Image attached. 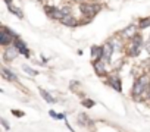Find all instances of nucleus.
Returning <instances> with one entry per match:
<instances>
[{
	"label": "nucleus",
	"mask_w": 150,
	"mask_h": 132,
	"mask_svg": "<svg viewBox=\"0 0 150 132\" xmlns=\"http://www.w3.org/2000/svg\"><path fill=\"white\" fill-rule=\"evenodd\" d=\"M149 85H150V77L149 75H141L135 82H134V87H132V97H140L143 94H146V91L149 90Z\"/></svg>",
	"instance_id": "f257e3e1"
},
{
	"label": "nucleus",
	"mask_w": 150,
	"mask_h": 132,
	"mask_svg": "<svg viewBox=\"0 0 150 132\" xmlns=\"http://www.w3.org/2000/svg\"><path fill=\"white\" fill-rule=\"evenodd\" d=\"M141 47H143V37L135 34L131 40H129V44L127 47V54L129 57H137L141 51Z\"/></svg>",
	"instance_id": "f03ea898"
},
{
	"label": "nucleus",
	"mask_w": 150,
	"mask_h": 132,
	"mask_svg": "<svg viewBox=\"0 0 150 132\" xmlns=\"http://www.w3.org/2000/svg\"><path fill=\"white\" fill-rule=\"evenodd\" d=\"M102 9V6L99 3H80V11L83 15H87L90 18H93L96 13H99Z\"/></svg>",
	"instance_id": "7ed1b4c3"
},
{
	"label": "nucleus",
	"mask_w": 150,
	"mask_h": 132,
	"mask_svg": "<svg viewBox=\"0 0 150 132\" xmlns=\"http://www.w3.org/2000/svg\"><path fill=\"white\" fill-rule=\"evenodd\" d=\"M18 38L11 29H8L6 27H2V32H0V44L3 47L9 46V44H13V40Z\"/></svg>",
	"instance_id": "20e7f679"
},
{
	"label": "nucleus",
	"mask_w": 150,
	"mask_h": 132,
	"mask_svg": "<svg viewBox=\"0 0 150 132\" xmlns=\"http://www.w3.org/2000/svg\"><path fill=\"white\" fill-rule=\"evenodd\" d=\"M102 47H103V56H102V60L106 62V63H109L110 59H112V54H113V51H115L113 41L110 40V41H108V43H106L105 46H102Z\"/></svg>",
	"instance_id": "39448f33"
},
{
	"label": "nucleus",
	"mask_w": 150,
	"mask_h": 132,
	"mask_svg": "<svg viewBox=\"0 0 150 132\" xmlns=\"http://www.w3.org/2000/svg\"><path fill=\"white\" fill-rule=\"evenodd\" d=\"M13 47H16V48H18L19 54H24L25 57H28V56H30V50H28V47L25 46V43H24L21 38H15V40H13Z\"/></svg>",
	"instance_id": "423d86ee"
},
{
	"label": "nucleus",
	"mask_w": 150,
	"mask_h": 132,
	"mask_svg": "<svg viewBox=\"0 0 150 132\" xmlns=\"http://www.w3.org/2000/svg\"><path fill=\"white\" fill-rule=\"evenodd\" d=\"M18 54H19L18 48L12 46V47H8V48L5 50V53H3V59H5L6 62H12L13 59L18 57Z\"/></svg>",
	"instance_id": "0eeeda50"
},
{
	"label": "nucleus",
	"mask_w": 150,
	"mask_h": 132,
	"mask_svg": "<svg viewBox=\"0 0 150 132\" xmlns=\"http://www.w3.org/2000/svg\"><path fill=\"white\" fill-rule=\"evenodd\" d=\"M93 68H94V72H96L99 77L106 75V62H103V60H96V62H93Z\"/></svg>",
	"instance_id": "6e6552de"
},
{
	"label": "nucleus",
	"mask_w": 150,
	"mask_h": 132,
	"mask_svg": "<svg viewBox=\"0 0 150 132\" xmlns=\"http://www.w3.org/2000/svg\"><path fill=\"white\" fill-rule=\"evenodd\" d=\"M119 35L124 38V40H131L134 35H135V25H128V27H125L121 32H119Z\"/></svg>",
	"instance_id": "1a4fd4ad"
},
{
	"label": "nucleus",
	"mask_w": 150,
	"mask_h": 132,
	"mask_svg": "<svg viewBox=\"0 0 150 132\" xmlns=\"http://www.w3.org/2000/svg\"><path fill=\"white\" fill-rule=\"evenodd\" d=\"M108 84H109L113 90H116L118 93H121V91H122V87H121V79H119V77H118V75H110V77L108 78Z\"/></svg>",
	"instance_id": "9d476101"
},
{
	"label": "nucleus",
	"mask_w": 150,
	"mask_h": 132,
	"mask_svg": "<svg viewBox=\"0 0 150 132\" xmlns=\"http://www.w3.org/2000/svg\"><path fill=\"white\" fill-rule=\"evenodd\" d=\"M102 56H103V47H100V46H93V47H91V59H93V62L102 60Z\"/></svg>",
	"instance_id": "9b49d317"
},
{
	"label": "nucleus",
	"mask_w": 150,
	"mask_h": 132,
	"mask_svg": "<svg viewBox=\"0 0 150 132\" xmlns=\"http://www.w3.org/2000/svg\"><path fill=\"white\" fill-rule=\"evenodd\" d=\"M60 24H63L65 27H77V25H78V21L75 19V16L71 13V15H66V16L60 21Z\"/></svg>",
	"instance_id": "f8f14e48"
},
{
	"label": "nucleus",
	"mask_w": 150,
	"mask_h": 132,
	"mask_svg": "<svg viewBox=\"0 0 150 132\" xmlns=\"http://www.w3.org/2000/svg\"><path fill=\"white\" fill-rule=\"evenodd\" d=\"M2 77L5 78V79H8V81H18V78H16V75L12 72V71H9V69H6L5 66H2Z\"/></svg>",
	"instance_id": "ddd939ff"
},
{
	"label": "nucleus",
	"mask_w": 150,
	"mask_h": 132,
	"mask_svg": "<svg viewBox=\"0 0 150 132\" xmlns=\"http://www.w3.org/2000/svg\"><path fill=\"white\" fill-rule=\"evenodd\" d=\"M8 8H9V11H11L13 15H16L19 19H22V18H24V13H22V11H21V9H18V8H15L12 3H8Z\"/></svg>",
	"instance_id": "4468645a"
},
{
	"label": "nucleus",
	"mask_w": 150,
	"mask_h": 132,
	"mask_svg": "<svg viewBox=\"0 0 150 132\" xmlns=\"http://www.w3.org/2000/svg\"><path fill=\"white\" fill-rule=\"evenodd\" d=\"M40 94L43 95V98H44L47 103H56V98H53V97H52V94H50V93H47L46 90L40 88Z\"/></svg>",
	"instance_id": "2eb2a0df"
},
{
	"label": "nucleus",
	"mask_w": 150,
	"mask_h": 132,
	"mask_svg": "<svg viewBox=\"0 0 150 132\" xmlns=\"http://www.w3.org/2000/svg\"><path fill=\"white\" fill-rule=\"evenodd\" d=\"M149 27H150V16L149 18H141L140 22H138V28L140 29H146Z\"/></svg>",
	"instance_id": "dca6fc26"
},
{
	"label": "nucleus",
	"mask_w": 150,
	"mask_h": 132,
	"mask_svg": "<svg viewBox=\"0 0 150 132\" xmlns=\"http://www.w3.org/2000/svg\"><path fill=\"white\" fill-rule=\"evenodd\" d=\"M22 69H24V72H27L28 75H31V77H34V75H37L38 72L37 71H34L33 68H30L28 65H22Z\"/></svg>",
	"instance_id": "f3484780"
},
{
	"label": "nucleus",
	"mask_w": 150,
	"mask_h": 132,
	"mask_svg": "<svg viewBox=\"0 0 150 132\" xmlns=\"http://www.w3.org/2000/svg\"><path fill=\"white\" fill-rule=\"evenodd\" d=\"M80 123L81 125H91V122L88 120V117L86 114H80Z\"/></svg>",
	"instance_id": "a211bd4d"
},
{
	"label": "nucleus",
	"mask_w": 150,
	"mask_h": 132,
	"mask_svg": "<svg viewBox=\"0 0 150 132\" xmlns=\"http://www.w3.org/2000/svg\"><path fill=\"white\" fill-rule=\"evenodd\" d=\"M83 104L86 107H91V106H94V101H91V100H83Z\"/></svg>",
	"instance_id": "6ab92c4d"
},
{
	"label": "nucleus",
	"mask_w": 150,
	"mask_h": 132,
	"mask_svg": "<svg viewBox=\"0 0 150 132\" xmlns=\"http://www.w3.org/2000/svg\"><path fill=\"white\" fill-rule=\"evenodd\" d=\"M50 116L52 117H56V119H65V114H56L54 112H50Z\"/></svg>",
	"instance_id": "aec40b11"
},
{
	"label": "nucleus",
	"mask_w": 150,
	"mask_h": 132,
	"mask_svg": "<svg viewBox=\"0 0 150 132\" xmlns=\"http://www.w3.org/2000/svg\"><path fill=\"white\" fill-rule=\"evenodd\" d=\"M2 125L6 128V129H9V125H8V122H6V119H2Z\"/></svg>",
	"instance_id": "412c9836"
},
{
	"label": "nucleus",
	"mask_w": 150,
	"mask_h": 132,
	"mask_svg": "<svg viewBox=\"0 0 150 132\" xmlns=\"http://www.w3.org/2000/svg\"><path fill=\"white\" fill-rule=\"evenodd\" d=\"M146 50H147V53L150 54V41H149V43L146 44Z\"/></svg>",
	"instance_id": "4be33fe9"
},
{
	"label": "nucleus",
	"mask_w": 150,
	"mask_h": 132,
	"mask_svg": "<svg viewBox=\"0 0 150 132\" xmlns=\"http://www.w3.org/2000/svg\"><path fill=\"white\" fill-rule=\"evenodd\" d=\"M146 95H147V98L150 100V85H149V90L146 91Z\"/></svg>",
	"instance_id": "5701e85b"
},
{
	"label": "nucleus",
	"mask_w": 150,
	"mask_h": 132,
	"mask_svg": "<svg viewBox=\"0 0 150 132\" xmlns=\"http://www.w3.org/2000/svg\"><path fill=\"white\" fill-rule=\"evenodd\" d=\"M13 114H16V116H22V113H21V112H13Z\"/></svg>",
	"instance_id": "b1692460"
},
{
	"label": "nucleus",
	"mask_w": 150,
	"mask_h": 132,
	"mask_svg": "<svg viewBox=\"0 0 150 132\" xmlns=\"http://www.w3.org/2000/svg\"><path fill=\"white\" fill-rule=\"evenodd\" d=\"M75 2H83V0H75Z\"/></svg>",
	"instance_id": "393cba45"
}]
</instances>
